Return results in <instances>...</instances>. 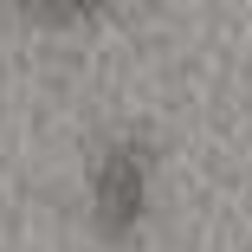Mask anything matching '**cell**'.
<instances>
[{"label": "cell", "mask_w": 252, "mask_h": 252, "mask_svg": "<svg viewBox=\"0 0 252 252\" xmlns=\"http://www.w3.org/2000/svg\"><path fill=\"white\" fill-rule=\"evenodd\" d=\"M91 214L104 233H129L149 214V149L142 142H110L91 168Z\"/></svg>", "instance_id": "1"}]
</instances>
